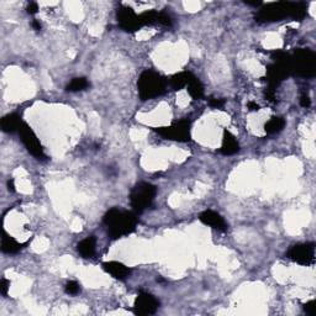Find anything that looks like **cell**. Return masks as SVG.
<instances>
[{
    "instance_id": "1",
    "label": "cell",
    "mask_w": 316,
    "mask_h": 316,
    "mask_svg": "<svg viewBox=\"0 0 316 316\" xmlns=\"http://www.w3.org/2000/svg\"><path fill=\"white\" fill-rule=\"evenodd\" d=\"M307 7L305 3L278 2L264 5L256 15V20L259 23H273L280 21L285 18L302 20L307 15Z\"/></svg>"
},
{
    "instance_id": "2",
    "label": "cell",
    "mask_w": 316,
    "mask_h": 316,
    "mask_svg": "<svg viewBox=\"0 0 316 316\" xmlns=\"http://www.w3.org/2000/svg\"><path fill=\"white\" fill-rule=\"evenodd\" d=\"M103 222L106 226L109 236L113 240H118V238L134 232L137 225V217L131 211L113 208L106 211L103 217Z\"/></svg>"
},
{
    "instance_id": "3",
    "label": "cell",
    "mask_w": 316,
    "mask_h": 316,
    "mask_svg": "<svg viewBox=\"0 0 316 316\" xmlns=\"http://www.w3.org/2000/svg\"><path fill=\"white\" fill-rule=\"evenodd\" d=\"M137 90L142 102L153 99L166 92V81L155 71H143L137 81Z\"/></svg>"
},
{
    "instance_id": "4",
    "label": "cell",
    "mask_w": 316,
    "mask_h": 316,
    "mask_svg": "<svg viewBox=\"0 0 316 316\" xmlns=\"http://www.w3.org/2000/svg\"><path fill=\"white\" fill-rule=\"evenodd\" d=\"M290 71L300 77H314L316 72L315 53L307 49L296 50L295 53L290 56Z\"/></svg>"
},
{
    "instance_id": "5",
    "label": "cell",
    "mask_w": 316,
    "mask_h": 316,
    "mask_svg": "<svg viewBox=\"0 0 316 316\" xmlns=\"http://www.w3.org/2000/svg\"><path fill=\"white\" fill-rule=\"evenodd\" d=\"M272 56L274 58V63L268 67L267 79L270 87H275L291 73L290 56L283 51L273 52Z\"/></svg>"
},
{
    "instance_id": "6",
    "label": "cell",
    "mask_w": 316,
    "mask_h": 316,
    "mask_svg": "<svg viewBox=\"0 0 316 316\" xmlns=\"http://www.w3.org/2000/svg\"><path fill=\"white\" fill-rule=\"evenodd\" d=\"M156 193H157V188L151 183L142 182L135 185L130 194V201L134 210L141 214L146 209L150 208L151 204L155 200Z\"/></svg>"
},
{
    "instance_id": "7",
    "label": "cell",
    "mask_w": 316,
    "mask_h": 316,
    "mask_svg": "<svg viewBox=\"0 0 316 316\" xmlns=\"http://www.w3.org/2000/svg\"><path fill=\"white\" fill-rule=\"evenodd\" d=\"M155 131L166 140L188 142L190 141V121L188 119H183L171 126L158 127Z\"/></svg>"
},
{
    "instance_id": "8",
    "label": "cell",
    "mask_w": 316,
    "mask_h": 316,
    "mask_svg": "<svg viewBox=\"0 0 316 316\" xmlns=\"http://www.w3.org/2000/svg\"><path fill=\"white\" fill-rule=\"evenodd\" d=\"M19 135H20V140L23 141L24 146L30 155H33L37 159H46V155H45L41 143L37 139L35 132L28 124L23 123L20 129H19Z\"/></svg>"
},
{
    "instance_id": "9",
    "label": "cell",
    "mask_w": 316,
    "mask_h": 316,
    "mask_svg": "<svg viewBox=\"0 0 316 316\" xmlns=\"http://www.w3.org/2000/svg\"><path fill=\"white\" fill-rule=\"evenodd\" d=\"M291 261L301 265H312L315 263V245L314 243H301L291 247L288 252Z\"/></svg>"
},
{
    "instance_id": "10",
    "label": "cell",
    "mask_w": 316,
    "mask_h": 316,
    "mask_svg": "<svg viewBox=\"0 0 316 316\" xmlns=\"http://www.w3.org/2000/svg\"><path fill=\"white\" fill-rule=\"evenodd\" d=\"M119 25L127 33H135L142 28V21L140 15H137L130 7H120L116 13Z\"/></svg>"
},
{
    "instance_id": "11",
    "label": "cell",
    "mask_w": 316,
    "mask_h": 316,
    "mask_svg": "<svg viewBox=\"0 0 316 316\" xmlns=\"http://www.w3.org/2000/svg\"><path fill=\"white\" fill-rule=\"evenodd\" d=\"M159 307V301L148 293H140L135 300L134 314L137 316H150L156 314Z\"/></svg>"
},
{
    "instance_id": "12",
    "label": "cell",
    "mask_w": 316,
    "mask_h": 316,
    "mask_svg": "<svg viewBox=\"0 0 316 316\" xmlns=\"http://www.w3.org/2000/svg\"><path fill=\"white\" fill-rule=\"evenodd\" d=\"M142 25H163V26H172L173 21L169 15H167L163 12H156V10H150L140 15Z\"/></svg>"
},
{
    "instance_id": "13",
    "label": "cell",
    "mask_w": 316,
    "mask_h": 316,
    "mask_svg": "<svg viewBox=\"0 0 316 316\" xmlns=\"http://www.w3.org/2000/svg\"><path fill=\"white\" fill-rule=\"evenodd\" d=\"M199 219H200V221L203 222V224L208 225V226L215 228V230H219V231L227 230V224L224 220V217L212 210L203 211L200 214V216H199Z\"/></svg>"
},
{
    "instance_id": "14",
    "label": "cell",
    "mask_w": 316,
    "mask_h": 316,
    "mask_svg": "<svg viewBox=\"0 0 316 316\" xmlns=\"http://www.w3.org/2000/svg\"><path fill=\"white\" fill-rule=\"evenodd\" d=\"M103 265V269L106 273L111 275L113 278L119 280H125L129 278L131 270L126 267V265L120 263V262H104Z\"/></svg>"
},
{
    "instance_id": "15",
    "label": "cell",
    "mask_w": 316,
    "mask_h": 316,
    "mask_svg": "<svg viewBox=\"0 0 316 316\" xmlns=\"http://www.w3.org/2000/svg\"><path fill=\"white\" fill-rule=\"evenodd\" d=\"M240 151V145H238L237 140L233 136L231 132L225 131L224 132V140H222L221 146V153L225 156H232Z\"/></svg>"
},
{
    "instance_id": "16",
    "label": "cell",
    "mask_w": 316,
    "mask_h": 316,
    "mask_svg": "<svg viewBox=\"0 0 316 316\" xmlns=\"http://www.w3.org/2000/svg\"><path fill=\"white\" fill-rule=\"evenodd\" d=\"M2 130L7 134H13V132L19 131L20 126L23 125L21 119L18 114H8L2 119Z\"/></svg>"
},
{
    "instance_id": "17",
    "label": "cell",
    "mask_w": 316,
    "mask_h": 316,
    "mask_svg": "<svg viewBox=\"0 0 316 316\" xmlns=\"http://www.w3.org/2000/svg\"><path fill=\"white\" fill-rule=\"evenodd\" d=\"M193 77L194 74L190 73V72H180V73L174 74V76L172 77L171 81H169V86L172 87V89L180 90L188 86V83H189L190 79H192Z\"/></svg>"
},
{
    "instance_id": "18",
    "label": "cell",
    "mask_w": 316,
    "mask_h": 316,
    "mask_svg": "<svg viewBox=\"0 0 316 316\" xmlns=\"http://www.w3.org/2000/svg\"><path fill=\"white\" fill-rule=\"evenodd\" d=\"M95 237L90 236V237H87L86 240L81 241L77 246V249H78L79 254H81L83 258H92L95 253Z\"/></svg>"
},
{
    "instance_id": "19",
    "label": "cell",
    "mask_w": 316,
    "mask_h": 316,
    "mask_svg": "<svg viewBox=\"0 0 316 316\" xmlns=\"http://www.w3.org/2000/svg\"><path fill=\"white\" fill-rule=\"evenodd\" d=\"M21 248H23V245H20L17 240H14L13 237L8 236L7 233H4V237L2 238V251L4 252V253L15 254L18 253Z\"/></svg>"
},
{
    "instance_id": "20",
    "label": "cell",
    "mask_w": 316,
    "mask_h": 316,
    "mask_svg": "<svg viewBox=\"0 0 316 316\" xmlns=\"http://www.w3.org/2000/svg\"><path fill=\"white\" fill-rule=\"evenodd\" d=\"M188 92H189L190 97L193 99L198 100L201 99L204 97V87L201 84V82L199 81V78H196L195 76L190 79V82L188 83Z\"/></svg>"
},
{
    "instance_id": "21",
    "label": "cell",
    "mask_w": 316,
    "mask_h": 316,
    "mask_svg": "<svg viewBox=\"0 0 316 316\" xmlns=\"http://www.w3.org/2000/svg\"><path fill=\"white\" fill-rule=\"evenodd\" d=\"M285 126V120L283 118H278V116H274V118L270 119L267 124H265L264 130L267 134L273 135V134H278Z\"/></svg>"
},
{
    "instance_id": "22",
    "label": "cell",
    "mask_w": 316,
    "mask_h": 316,
    "mask_svg": "<svg viewBox=\"0 0 316 316\" xmlns=\"http://www.w3.org/2000/svg\"><path fill=\"white\" fill-rule=\"evenodd\" d=\"M89 87V82L87 81V78L83 77H79V78L72 79L71 83L66 87V89L68 92H81V90L87 89Z\"/></svg>"
},
{
    "instance_id": "23",
    "label": "cell",
    "mask_w": 316,
    "mask_h": 316,
    "mask_svg": "<svg viewBox=\"0 0 316 316\" xmlns=\"http://www.w3.org/2000/svg\"><path fill=\"white\" fill-rule=\"evenodd\" d=\"M65 291L68 295H77L81 291V286L77 281H68L65 286Z\"/></svg>"
},
{
    "instance_id": "24",
    "label": "cell",
    "mask_w": 316,
    "mask_h": 316,
    "mask_svg": "<svg viewBox=\"0 0 316 316\" xmlns=\"http://www.w3.org/2000/svg\"><path fill=\"white\" fill-rule=\"evenodd\" d=\"M304 311L309 315H315L316 314V302L312 300V301H309L307 304L304 305Z\"/></svg>"
},
{
    "instance_id": "25",
    "label": "cell",
    "mask_w": 316,
    "mask_h": 316,
    "mask_svg": "<svg viewBox=\"0 0 316 316\" xmlns=\"http://www.w3.org/2000/svg\"><path fill=\"white\" fill-rule=\"evenodd\" d=\"M209 105H210L211 108H215V109H221L222 106L225 105V100L224 99H217V98H211V99L209 100Z\"/></svg>"
},
{
    "instance_id": "26",
    "label": "cell",
    "mask_w": 316,
    "mask_h": 316,
    "mask_svg": "<svg viewBox=\"0 0 316 316\" xmlns=\"http://www.w3.org/2000/svg\"><path fill=\"white\" fill-rule=\"evenodd\" d=\"M265 98H267L268 102L270 103H275V90L274 87H270L265 90Z\"/></svg>"
},
{
    "instance_id": "27",
    "label": "cell",
    "mask_w": 316,
    "mask_h": 316,
    "mask_svg": "<svg viewBox=\"0 0 316 316\" xmlns=\"http://www.w3.org/2000/svg\"><path fill=\"white\" fill-rule=\"evenodd\" d=\"M300 105H301L302 108H310V105H311V99H310V97L306 93H304V94L300 97Z\"/></svg>"
},
{
    "instance_id": "28",
    "label": "cell",
    "mask_w": 316,
    "mask_h": 316,
    "mask_svg": "<svg viewBox=\"0 0 316 316\" xmlns=\"http://www.w3.org/2000/svg\"><path fill=\"white\" fill-rule=\"evenodd\" d=\"M9 286H10V281L9 280H7V279L0 280V291H2V294L4 296H7L8 289H9Z\"/></svg>"
},
{
    "instance_id": "29",
    "label": "cell",
    "mask_w": 316,
    "mask_h": 316,
    "mask_svg": "<svg viewBox=\"0 0 316 316\" xmlns=\"http://www.w3.org/2000/svg\"><path fill=\"white\" fill-rule=\"evenodd\" d=\"M26 10H28L29 14H31V15L36 14L37 10H39V5H37L36 3H30V4L28 5V9Z\"/></svg>"
},
{
    "instance_id": "30",
    "label": "cell",
    "mask_w": 316,
    "mask_h": 316,
    "mask_svg": "<svg viewBox=\"0 0 316 316\" xmlns=\"http://www.w3.org/2000/svg\"><path fill=\"white\" fill-rule=\"evenodd\" d=\"M247 108H248L249 110H252V111H258L259 110V105L257 104V103H253V102H249L248 104H247Z\"/></svg>"
},
{
    "instance_id": "31",
    "label": "cell",
    "mask_w": 316,
    "mask_h": 316,
    "mask_svg": "<svg viewBox=\"0 0 316 316\" xmlns=\"http://www.w3.org/2000/svg\"><path fill=\"white\" fill-rule=\"evenodd\" d=\"M8 190H9V192H12V193L15 192V185H14V180L13 179L8 180Z\"/></svg>"
},
{
    "instance_id": "32",
    "label": "cell",
    "mask_w": 316,
    "mask_h": 316,
    "mask_svg": "<svg viewBox=\"0 0 316 316\" xmlns=\"http://www.w3.org/2000/svg\"><path fill=\"white\" fill-rule=\"evenodd\" d=\"M33 28L35 29L36 31L41 30V24H40L39 20H33Z\"/></svg>"
},
{
    "instance_id": "33",
    "label": "cell",
    "mask_w": 316,
    "mask_h": 316,
    "mask_svg": "<svg viewBox=\"0 0 316 316\" xmlns=\"http://www.w3.org/2000/svg\"><path fill=\"white\" fill-rule=\"evenodd\" d=\"M245 3L247 5H252V7H259V5H262V2H248V0H246Z\"/></svg>"
}]
</instances>
